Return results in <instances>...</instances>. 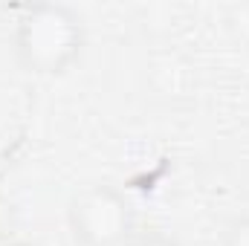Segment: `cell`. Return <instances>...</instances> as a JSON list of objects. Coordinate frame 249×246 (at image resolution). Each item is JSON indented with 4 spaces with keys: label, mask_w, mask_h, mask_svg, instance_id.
<instances>
[{
    "label": "cell",
    "mask_w": 249,
    "mask_h": 246,
    "mask_svg": "<svg viewBox=\"0 0 249 246\" xmlns=\"http://www.w3.org/2000/svg\"><path fill=\"white\" fill-rule=\"evenodd\" d=\"M12 47L26 72L44 78L64 75L72 64H78L87 47L84 20L72 6L64 3L23 6L15 20Z\"/></svg>",
    "instance_id": "6da1fadb"
},
{
    "label": "cell",
    "mask_w": 249,
    "mask_h": 246,
    "mask_svg": "<svg viewBox=\"0 0 249 246\" xmlns=\"http://www.w3.org/2000/svg\"><path fill=\"white\" fill-rule=\"evenodd\" d=\"M67 226L78 246H124L136 229V209L110 183L81 188L67 206Z\"/></svg>",
    "instance_id": "7a4b0ae2"
},
{
    "label": "cell",
    "mask_w": 249,
    "mask_h": 246,
    "mask_svg": "<svg viewBox=\"0 0 249 246\" xmlns=\"http://www.w3.org/2000/svg\"><path fill=\"white\" fill-rule=\"evenodd\" d=\"M220 246H249V214L232 220V223L226 226Z\"/></svg>",
    "instance_id": "3957f363"
},
{
    "label": "cell",
    "mask_w": 249,
    "mask_h": 246,
    "mask_svg": "<svg viewBox=\"0 0 249 246\" xmlns=\"http://www.w3.org/2000/svg\"><path fill=\"white\" fill-rule=\"evenodd\" d=\"M124 246H180V241L165 232H136Z\"/></svg>",
    "instance_id": "277c9868"
},
{
    "label": "cell",
    "mask_w": 249,
    "mask_h": 246,
    "mask_svg": "<svg viewBox=\"0 0 249 246\" xmlns=\"http://www.w3.org/2000/svg\"><path fill=\"white\" fill-rule=\"evenodd\" d=\"M6 246H32V244H6Z\"/></svg>",
    "instance_id": "5b68a950"
}]
</instances>
